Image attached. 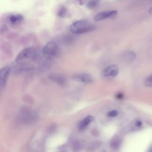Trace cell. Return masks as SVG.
<instances>
[{
    "label": "cell",
    "mask_w": 152,
    "mask_h": 152,
    "mask_svg": "<svg viewBox=\"0 0 152 152\" xmlns=\"http://www.w3.org/2000/svg\"><path fill=\"white\" fill-rule=\"evenodd\" d=\"M97 1H90V2H88V7H89V8H94V7H95L96 6V4H97Z\"/></svg>",
    "instance_id": "14"
},
{
    "label": "cell",
    "mask_w": 152,
    "mask_h": 152,
    "mask_svg": "<svg viewBox=\"0 0 152 152\" xmlns=\"http://www.w3.org/2000/svg\"><path fill=\"white\" fill-rule=\"evenodd\" d=\"M93 119H94L93 116H90V115L87 116L79 123L78 128L80 130H83V129H85L90 124H91L92 122Z\"/></svg>",
    "instance_id": "8"
},
{
    "label": "cell",
    "mask_w": 152,
    "mask_h": 152,
    "mask_svg": "<svg viewBox=\"0 0 152 152\" xmlns=\"http://www.w3.org/2000/svg\"><path fill=\"white\" fill-rule=\"evenodd\" d=\"M22 20L23 17L20 15H12L10 18V22L12 24H17L20 23Z\"/></svg>",
    "instance_id": "10"
},
{
    "label": "cell",
    "mask_w": 152,
    "mask_h": 152,
    "mask_svg": "<svg viewBox=\"0 0 152 152\" xmlns=\"http://www.w3.org/2000/svg\"><path fill=\"white\" fill-rule=\"evenodd\" d=\"M65 12H66L65 9L64 8H61V10L59 11V12H58V15H59V16H61V17H62V16H64V15L65 14Z\"/></svg>",
    "instance_id": "15"
},
{
    "label": "cell",
    "mask_w": 152,
    "mask_h": 152,
    "mask_svg": "<svg viewBox=\"0 0 152 152\" xmlns=\"http://www.w3.org/2000/svg\"><path fill=\"white\" fill-rule=\"evenodd\" d=\"M93 27V25L88 21L82 20L73 23L69 27V30L74 33L80 34L89 31Z\"/></svg>",
    "instance_id": "1"
},
{
    "label": "cell",
    "mask_w": 152,
    "mask_h": 152,
    "mask_svg": "<svg viewBox=\"0 0 152 152\" xmlns=\"http://www.w3.org/2000/svg\"><path fill=\"white\" fill-rule=\"evenodd\" d=\"M119 69L117 65H111L105 68L102 71V75L104 77H113L117 75Z\"/></svg>",
    "instance_id": "3"
},
{
    "label": "cell",
    "mask_w": 152,
    "mask_h": 152,
    "mask_svg": "<svg viewBox=\"0 0 152 152\" xmlns=\"http://www.w3.org/2000/svg\"><path fill=\"white\" fill-rule=\"evenodd\" d=\"M34 55H35V51L34 50V49L31 48H26L23 50L22 51H21L18 53V55H17L15 59V61L16 62L20 61L24 59L33 56H34Z\"/></svg>",
    "instance_id": "5"
},
{
    "label": "cell",
    "mask_w": 152,
    "mask_h": 152,
    "mask_svg": "<svg viewBox=\"0 0 152 152\" xmlns=\"http://www.w3.org/2000/svg\"><path fill=\"white\" fill-rule=\"evenodd\" d=\"M72 79L76 81L90 83L93 81V79L90 75L87 74H77L72 76Z\"/></svg>",
    "instance_id": "7"
},
{
    "label": "cell",
    "mask_w": 152,
    "mask_h": 152,
    "mask_svg": "<svg viewBox=\"0 0 152 152\" xmlns=\"http://www.w3.org/2000/svg\"><path fill=\"white\" fill-rule=\"evenodd\" d=\"M149 151H152V147H151V148L149 150Z\"/></svg>",
    "instance_id": "18"
},
{
    "label": "cell",
    "mask_w": 152,
    "mask_h": 152,
    "mask_svg": "<svg viewBox=\"0 0 152 152\" xmlns=\"http://www.w3.org/2000/svg\"><path fill=\"white\" fill-rule=\"evenodd\" d=\"M135 125L137 126H140L141 125V122L140 121H137L135 124Z\"/></svg>",
    "instance_id": "16"
},
{
    "label": "cell",
    "mask_w": 152,
    "mask_h": 152,
    "mask_svg": "<svg viewBox=\"0 0 152 152\" xmlns=\"http://www.w3.org/2000/svg\"><path fill=\"white\" fill-rule=\"evenodd\" d=\"M135 56H136V55L133 52H129L125 55V58L126 61L131 62L134 60V59L135 58Z\"/></svg>",
    "instance_id": "11"
},
{
    "label": "cell",
    "mask_w": 152,
    "mask_h": 152,
    "mask_svg": "<svg viewBox=\"0 0 152 152\" xmlns=\"http://www.w3.org/2000/svg\"><path fill=\"white\" fill-rule=\"evenodd\" d=\"M117 14L116 11H103L97 14L94 17V20L95 21H99L103 20H105L107 18H110L115 16Z\"/></svg>",
    "instance_id": "4"
},
{
    "label": "cell",
    "mask_w": 152,
    "mask_h": 152,
    "mask_svg": "<svg viewBox=\"0 0 152 152\" xmlns=\"http://www.w3.org/2000/svg\"><path fill=\"white\" fill-rule=\"evenodd\" d=\"M144 83L147 86H152V74L146 78Z\"/></svg>",
    "instance_id": "12"
},
{
    "label": "cell",
    "mask_w": 152,
    "mask_h": 152,
    "mask_svg": "<svg viewBox=\"0 0 152 152\" xmlns=\"http://www.w3.org/2000/svg\"><path fill=\"white\" fill-rule=\"evenodd\" d=\"M50 79L56 82V83L61 84V85H63L65 84V80L64 78V77L62 75H52L50 77Z\"/></svg>",
    "instance_id": "9"
},
{
    "label": "cell",
    "mask_w": 152,
    "mask_h": 152,
    "mask_svg": "<svg viewBox=\"0 0 152 152\" xmlns=\"http://www.w3.org/2000/svg\"><path fill=\"white\" fill-rule=\"evenodd\" d=\"M118 115V112L116 110H112L108 113V116L110 117H115Z\"/></svg>",
    "instance_id": "13"
},
{
    "label": "cell",
    "mask_w": 152,
    "mask_h": 152,
    "mask_svg": "<svg viewBox=\"0 0 152 152\" xmlns=\"http://www.w3.org/2000/svg\"><path fill=\"white\" fill-rule=\"evenodd\" d=\"M10 68L9 67H4L1 69L0 71V77H1V82H0V87L2 90L6 84L7 80L8 78V75L10 74Z\"/></svg>",
    "instance_id": "6"
},
{
    "label": "cell",
    "mask_w": 152,
    "mask_h": 152,
    "mask_svg": "<svg viewBox=\"0 0 152 152\" xmlns=\"http://www.w3.org/2000/svg\"><path fill=\"white\" fill-rule=\"evenodd\" d=\"M148 13H150V14H152V7L148 10Z\"/></svg>",
    "instance_id": "17"
},
{
    "label": "cell",
    "mask_w": 152,
    "mask_h": 152,
    "mask_svg": "<svg viewBox=\"0 0 152 152\" xmlns=\"http://www.w3.org/2000/svg\"><path fill=\"white\" fill-rule=\"evenodd\" d=\"M42 52L46 57L53 58L58 55L59 52V48L56 43L53 42H49L43 47Z\"/></svg>",
    "instance_id": "2"
}]
</instances>
